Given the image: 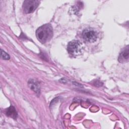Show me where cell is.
Listing matches in <instances>:
<instances>
[{"mask_svg": "<svg viewBox=\"0 0 129 129\" xmlns=\"http://www.w3.org/2000/svg\"><path fill=\"white\" fill-rule=\"evenodd\" d=\"M39 1L37 0H26L23 2V9L25 13L29 14L33 12L38 7Z\"/></svg>", "mask_w": 129, "mask_h": 129, "instance_id": "3957f363", "label": "cell"}, {"mask_svg": "<svg viewBox=\"0 0 129 129\" xmlns=\"http://www.w3.org/2000/svg\"><path fill=\"white\" fill-rule=\"evenodd\" d=\"M67 49L70 54L72 55H77L81 53L83 47L82 43L79 41L74 40L69 42Z\"/></svg>", "mask_w": 129, "mask_h": 129, "instance_id": "7a4b0ae2", "label": "cell"}, {"mask_svg": "<svg viewBox=\"0 0 129 129\" xmlns=\"http://www.w3.org/2000/svg\"><path fill=\"white\" fill-rule=\"evenodd\" d=\"M84 40L88 42H94L97 40L98 34L96 31L92 28H86L82 32Z\"/></svg>", "mask_w": 129, "mask_h": 129, "instance_id": "277c9868", "label": "cell"}, {"mask_svg": "<svg viewBox=\"0 0 129 129\" xmlns=\"http://www.w3.org/2000/svg\"><path fill=\"white\" fill-rule=\"evenodd\" d=\"M6 114L8 116H9L10 117H12L14 119H16L17 117L18 114L15 108L13 106H10L8 108H7Z\"/></svg>", "mask_w": 129, "mask_h": 129, "instance_id": "52a82bcc", "label": "cell"}, {"mask_svg": "<svg viewBox=\"0 0 129 129\" xmlns=\"http://www.w3.org/2000/svg\"><path fill=\"white\" fill-rule=\"evenodd\" d=\"M129 54H128V47L126 46V48L120 53L118 57V61L120 62H126L128 60Z\"/></svg>", "mask_w": 129, "mask_h": 129, "instance_id": "5b68a950", "label": "cell"}, {"mask_svg": "<svg viewBox=\"0 0 129 129\" xmlns=\"http://www.w3.org/2000/svg\"><path fill=\"white\" fill-rule=\"evenodd\" d=\"M37 39L42 43L49 41L53 36V29L49 24H45L39 27L36 31Z\"/></svg>", "mask_w": 129, "mask_h": 129, "instance_id": "6da1fadb", "label": "cell"}, {"mask_svg": "<svg viewBox=\"0 0 129 129\" xmlns=\"http://www.w3.org/2000/svg\"><path fill=\"white\" fill-rule=\"evenodd\" d=\"M28 84L30 88L33 90L36 93L40 94V88L38 83L33 79H31L28 81Z\"/></svg>", "mask_w": 129, "mask_h": 129, "instance_id": "8992f818", "label": "cell"}, {"mask_svg": "<svg viewBox=\"0 0 129 129\" xmlns=\"http://www.w3.org/2000/svg\"><path fill=\"white\" fill-rule=\"evenodd\" d=\"M1 57L3 59H5V60H8V59H9L10 58V55L7 52H6L5 51L3 50L2 49H1Z\"/></svg>", "mask_w": 129, "mask_h": 129, "instance_id": "ba28073f", "label": "cell"}]
</instances>
